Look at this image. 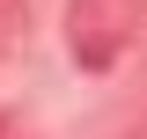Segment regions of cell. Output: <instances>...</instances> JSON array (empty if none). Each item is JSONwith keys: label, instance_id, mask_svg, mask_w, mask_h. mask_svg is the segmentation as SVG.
<instances>
[{"label": "cell", "instance_id": "6da1fadb", "mask_svg": "<svg viewBox=\"0 0 147 139\" xmlns=\"http://www.w3.org/2000/svg\"><path fill=\"white\" fill-rule=\"evenodd\" d=\"M125 22H132V0H74V15H66L74 59L81 66H110L125 51Z\"/></svg>", "mask_w": 147, "mask_h": 139}, {"label": "cell", "instance_id": "7a4b0ae2", "mask_svg": "<svg viewBox=\"0 0 147 139\" xmlns=\"http://www.w3.org/2000/svg\"><path fill=\"white\" fill-rule=\"evenodd\" d=\"M22 7H30V0H0V37L15 29V15H22Z\"/></svg>", "mask_w": 147, "mask_h": 139}]
</instances>
